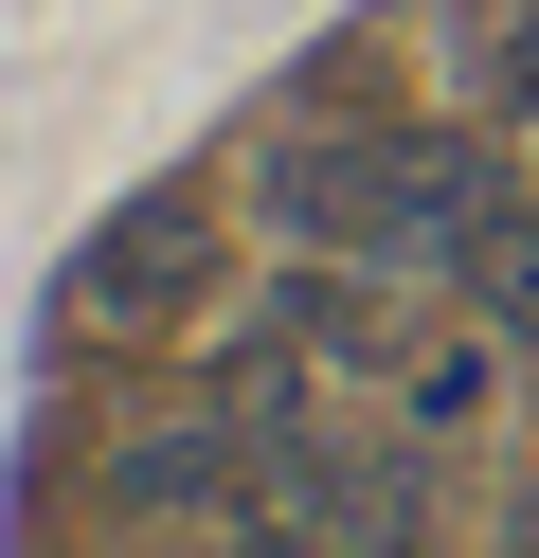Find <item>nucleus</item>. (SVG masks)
Masks as SVG:
<instances>
[{
  "instance_id": "20e7f679",
  "label": "nucleus",
  "mask_w": 539,
  "mask_h": 558,
  "mask_svg": "<svg viewBox=\"0 0 539 558\" xmlns=\"http://www.w3.org/2000/svg\"><path fill=\"white\" fill-rule=\"evenodd\" d=\"M450 306H467V325H503V342H522V361H539V181L503 198V234H486V253L450 270Z\"/></svg>"
},
{
  "instance_id": "f03ea898",
  "label": "nucleus",
  "mask_w": 539,
  "mask_h": 558,
  "mask_svg": "<svg viewBox=\"0 0 539 558\" xmlns=\"http://www.w3.org/2000/svg\"><path fill=\"white\" fill-rule=\"evenodd\" d=\"M503 361H522V342H503V325H467V306H450V325H431V342H395V378H378V397H395V433H431V450H467V433H486V414H503Z\"/></svg>"
},
{
  "instance_id": "39448f33",
  "label": "nucleus",
  "mask_w": 539,
  "mask_h": 558,
  "mask_svg": "<svg viewBox=\"0 0 539 558\" xmlns=\"http://www.w3.org/2000/svg\"><path fill=\"white\" fill-rule=\"evenodd\" d=\"M0 558H108V541H90V522H36V541H0Z\"/></svg>"
},
{
  "instance_id": "f257e3e1",
  "label": "nucleus",
  "mask_w": 539,
  "mask_h": 558,
  "mask_svg": "<svg viewBox=\"0 0 539 558\" xmlns=\"http://www.w3.org/2000/svg\"><path fill=\"white\" fill-rule=\"evenodd\" d=\"M252 289V217H234V162H162L126 181L54 270V361H198Z\"/></svg>"
},
{
  "instance_id": "423d86ee",
  "label": "nucleus",
  "mask_w": 539,
  "mask_h": 558,
  "mask_svg": "<svg viewBox=\"0 0 539 558\" xmlns=\"http://www.w3.org/2000/svg\"><path fill=\"white\" fill-rule=\"evenodd\" d=\"M522 181H539V109H522Z\"/></svg>"
},
{
  "instance_id": "7ed1b4c3",
  "label": "nucleus",
  "mask_w": 539,
  "mask_h": 558,
  "mask_svg": "<svg viewBox=\"0 0 539 558\" xmlns=\"http://www.w3.org/2000/svg\"><path fill=\"white\" fill-rule=\"evenodd\" d=\"M395 54H414V0H395V19H342V37H306V54L270 73V109H359V126H378V109H414Z\"/></svg>"
}]
</instances>
